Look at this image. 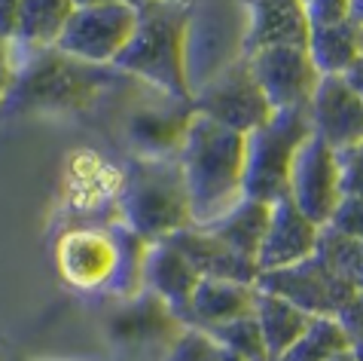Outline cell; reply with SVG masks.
Segmentation results:
<instances>
[{"mask_svg":"<svg viewBox=\"0 0 363 361\" xmlns=\"http://www.w3.org/2000/svg\"><path fill=\"white\" fill-rule=\"evenodd\" d=\"M318 254L354 291H363V242H354V239L336 233L333 227H324L320 230Z\"/></svg>","mask_w":363,"mask_h":361,"instance_id":"cb8c5ba5","label":"cell"},{"mask_svg":"<svg viewBox=\"0 0 363 361\" xmlns=\"http://www.w3.org/2000/svg\"><path fill=\"white\" fill-rule=\"evenodd\" d=\"M177 159L189 190L193 227L214 224L245 199L247 135L196 114Z\"/></svg>","mask_w":363,"mask_h":361,"instance_id":"6da1fadb","label":"cell"},{"mask_svg":"<svg viewBox=\"0 0 363 361\" xmlns=\"http://www.w3.org/2000/svg\"><path fill=\"white\" fill-rule=\"evenodd\" d=\"M16 71H18V65H16V68H0V110H4V104H6L9 92H13Z\"/></svg>","mask_w":363,"mask_h":361,"instance_id":"4dcf8cb0","label":"cell"},{"mask_svg":"<svg viewBox=\"0 0 363 361\" xmlns=\"http://www.w3.org/2000/svg\"><path fill=\"white\" fill-rule=\"evenodd\" d=\"M138 28V4H74L58 49L83 65L113 68Z\"/></svg>","mask_w":363,"mask_h":361,"instance_id":"8992f818","label":"cell"},{"mask_svg":"<svg viewBox=\"0 0 363 361\" xmlns=\"http://www.w3.org/2000/svg\"><path fill=\"white\" fill-rule=\"evenodd\" d=\"M70 9H74V4H62V0H25V4H18L16 46L22 49L55 46L65 31Z\"/></svg>","mask_w":363,"mask_h":361,"instance_id":"7402d4cb","label":"cell"},{"mask_svg":"<svg viewBox=\"0 0 363 361\" xmlns=\"http://www.w3.org/2000/svg\"><path fill=\"white\" fill-rule=\"evenodd\" d=\"M119 224L144 242H165L193 227L189 190L177 156H132L119 190Z\"/></svg>","mask_w":363,"mask_h":361,"instance_id":"7a4b0ae2","label":"cell"},{"mask_svg":"<svg viewBox=\"0 0 363 361\" xmlns=\"http://www.w3.org/2000/svg\"><path fill=\"white\" fill-rule=\"evenodd\" d=\"M269 220H272V205L245 196L238 205H232L223 217H217L214 224H208L205 230L211 236H217L220 242H226L235 254L257 264L263 239L269 233Z\"/></svg>","mask_w":363,"mask_h":361,"instance_id":"ffe728a7","label":"cell"},{"mask_svg":"<svg viewBox=\"0 0 363 361\" xmlns=\"http://www.w3.org/2000/svg\"><path fill=\"white\" fill-rule=\"evenodd\" d=\"M348 349H351V340L345 334V328L339 325V318L320 316V318H311L308 328L302 330V337L278 361H333L336 355L348 352Z\"/></svg>","mask_w":363,"mask_h":361,"instance_id":"603a6c76","label":"cell"},{"mask_svg":"<svg viewBox=\"0 0 363 361\" xmlns=\"http://www.w3.org/2000/svg\"><path fill=\"white\" fill-rule=\"evenodd\" d=\"M336 318H339V325L345 328L351 343H354V340H363V291H357V294L348 300V306L342 309Z\"/></svg>","mask_w":363,"mask_h":361,"instance_id":"f1b7e54d","label":"cell"},{"mask_svg":"<svg viewBox=\"0 0 363 361\" xmlns=\"http://www.w3.org/2000/svg\"><path fill=\"white\" fill-rule=\"evenodd\" d=\"M290 199H294V205L320 230L330 227L333 215L339 212L342 199H345V193H342L339 153L315 135L302 144L296 163H294Z\"/></svg>","mask_w":363,"mask_h":361,"instance_id":"9c48e42d","label":"cell"},{"mask_svg":"<svg viewBox=\"0 0 363 361\" xmlns=\"http://www.w3.org/2000/svg\"><path fill=\"white\" fill-rule=\"evenodd\" d=\"M345 83L354 89V92L363 98V49H360V58L354 62V68H351V71L345 74Z\"/></svg>","mask_w":363,"mask_h":361,"instance_id":"1f68e13d","label":"cell"},{"mask_svg":"<svg viewBox=\"0 0 363 361\" xmlns=\"http://www.w3.org/2000/svg\"><path fill=\"white\" fill-rule=\"evenodd\" d=\"M311 138L308 107L275 110V117L247 135L245 196L275 205L290 196V175L302 144Z\"/></svg>","mask_w":363,"mask_h":361,"instance_id":"5b68a950","label":"cell"},{"mask_svg":"<svg viewBox=\"0 0 363 361\" xmlns=\"http://www.w3.org/2000/svg\"><path fill=\"white\" fill-rule=\"evenodd\" d=\"M116 68H95L65 55L58 46L28 49L18 46V71L4 110H77L95 102L101 86L113 80Z\"/></svg>","mask_w":363,"mask_h":361,"instance_id":"277c9868","label":"cell"},{"mask_svg":"<svg viewBox=\"0 0 363 361\" xmlns=\"http://www.w3.org/2000/svg\"><path fill=\"white\" fill-rule=\"evenodd\" d=\"M320 242V227L294 205V199H281L272 205V220H269V233L259 248L257 266L259 273H275V269L296 266L302 260L318 254Z\"/></svg>","mask_w":363,"mask_h":361,"instance_id":"4fadbf2b","label":"cell"},{"mask_svg":"<svg viewBox=\"0 0 363 361\" xmlns=\"http://www.w3.org/2000/svg\"><path fill=\"white\" fill-rule=\"evenodd\" d=\"M16 65H18V46L0 34V68H16Z\"/></svg>","mask_w":363,"mask_h":361,"instance_id":"f546056e","label":"cell"},{"mask_svg":"<svg viewBox=\"0 0 363 361\" xmlns=\"http://www.w3.org/2000/svg\"><path fill=\"white\" fill-rule=\"evenodd\" d=\"M193 119H196L193 102L168 98L165 104L144 107L132 114L128 138L138 147V156H177Z\"/></svg>","mask_w":363,"mask_h":361,"instance_id":"9a60e30c","label":"cell"},{"mask_svg":"<svg viewBox=\"0 0 363 361\" xmlns=\"http://www.w3.org/2000/svg\"><path fill=\"white\" fill-rule=\"evenodd\" d=\"M199 282H201V276L196 273V266L189 264L168 239L150 245L147 260H144V291L156 294L159 300H165L180 316V322H184Z\"/></svg>","mask_w":363,"mask_h":361,"instance_id":"e0dca14e","label":"cell"},{"mask_svg":"<svg viewBox=\"0 0 363 361\" xmlns=\"http://www.w3.org/2000/svg\"><path fill=\"white\" fill-rule=\"evenodd\" d=\"M0 361H6V358H4V352H0Z\"/></svg>","mask_w":363,"mask_h":361,"instance_id":"d590c367","label":"cell"},{"mask_svg":"<svg viewBox=\"0 0 363 361\" xmlns=\"http://www.w3.org/2000/svg\"><path fill=\"white\" fill-rule=\"evenodd\" d=\"M342 168V193L351 199H363V141L354 147L336 150Z\"/></svg>","mask_w":363,"mask_h":361,"instance_id":"4316f807","label":"cell"},{"mask_svg":"<svg viewBox=\"0 0 363 361\" xmlns=\"http://www.w3.org/2000/svg\"><path fill=\"white\" fill-rule=\"evenodd\" d=\"M254 303H257V285L201 279L193 300H189L184 325L196 330H214L220 325L235 322V318L254 316Z\"/></svg>","mask_w":363,"mask_h":361,"instance_id":"ac0fdd59","label":"cell"},{"mask_svg":"<svg viewBox=\"0 0 363 361\" xmlns=\"http://www.w3.org/2000/svg\"><path fill=\"white\" fill-rule=\"evenodd\" d=\"M193 110L199 117L214 119V123L226 126L238 135H250L254 129L275 117V107L269 104L263 89L257 86L245 55L223 68L217 77H211L201 89H196Z\"/></svg>","mask_w":363,"mask_h":361,"instance_id":"52a82bcc","label":"cell"},{"mask_svg":"<svg viewBox=\"0 0 363 361\" xmlns=\"http://www.w3.org/2000/svg\"><path fill=\"white\" fill-rule=\"evenodd\" d=\"M247 28L241 55H257L263 49L299 46L308 49V16L306 4H247L245 6Z\"/></svg>","mask_w":363,"mask_h":361,"instance_id":"5bb4252c","label":"cell"},{"mask_svg":"<svg viewBox=\"0 0 363 361\" xmlns=\"http://www.w3.org/2000/svg\"><path fill=\"white\" fill-rule=\"evenodd\" d=\"M37 361H58V358H37Z\"/></svg>","mask_w":363,"mask_h":361,"instance_id":"e575fe53","label":"cell"},{"mask_svg":"<svg viewBox=\"0 0 363 361\" xmlns=\"http://www.w3.org/2000/svg\"><path fill=\"white\" fill-rule=\"evenodd\" d=\"M189 16L193 4H138V28L113 68L153 83L168 98L193 102L186 74Z\"/></svg>","mask_w":363,"mask_h":361,"instance_id":"3957f363","label":"cell"},{"mask_svg":"<svg viewBox=\"0 0 363 361\" xmlns=\"http://www.w3.org/2000/svg\"><path fill=\"white\" fill-rule=\"evenodd\" d=\"M205 334H211L217 343H223L229 352H235L245 361H272L269 349H266V340H263V330H259V322L254 316L235 318V322L220 325L214 330H205Z\"/></svg>","mask_w":363,"mask_h":361,"instance_id":"d4e9b609","label":"cell"},{"mask_svg":"<svg viewBox=\"0 0 363 361\" xmlns=\"http://www.w3.org/2000/svg\"><path fill=\"white\" fill-rule=\"evenodd\" d=\"M351 358L363 361V340H354V343H351Z\"/></svg>","mask_w":363,"mask_h":361,"instance_id":"d6a6232c","label":"cell"},{"mask_svg":"<svg viewBox=\"0 0 363 361\" xmlns=\"http://www.w3.org/2000/svg\"><path fill=\"white\" fill-rule=\"evenodd\" d=\"M162 361H245L235 352H229L223 343H217L211 334L196 328H186L177 337V343L168 349V355Z\"/></svg>","mask_w":363,"mask_h":361,"instance_id":"484cf974","label":"cell"},{"mask_svg":"<svg viewBox=\"0 0 363 361\" xmlns=\"http://www.w3.org/2000/svg\"><path fill=\"white\" fill-rule=\"evenodd\" d=\"M184 330L186 325L180 322V316L150 291L119 300V306L107 316V337L125 349H147L159 343L168 355V349L177 343Z\"/></svg>","mask_w":363,"mask_h":361,"instance_id":"8fae6325","label":"cell"},{"mask_svg":"<svg viewBox=\"0 0 363 361\" xmlns=\"http://www.w3.org/2000/svg\"><path fill=\"white\" fill-rule=\"evenodd\" d=\"M247 65L257 86L263 89V95L275 110L308 107L320 86V71L311 62L308 49L299 46L263 49L257 55H247Z\"/></svg>","mask_w":363,"mask_h":361,"instance_id":"30bf717a","label":"cell"},{"mask_svg":"<svg viewBox=\"0 0 363 361\" xmlns=\"http://www.w3.org/2000/svg\"><path fill=\"white\" fill-rule=\"evenodd\" d=\"M168 242L196 266L201 279H223V282H245V285H257L259 279V266L254 260L235 254L226 242L211 236L205 227H186L171 236Z\"/></svg>","mask_w":363,"mask_h":361,"instance_id":"2e32d148","label":"cell"},{"mask_svg":"<svg viewBox=\"0 0 363 361\" xmlns=\"http://www.w3.org/2000/svg\"><path fill=\"white\" fill-rule=\"evenodd\" d=\"M333 361H354V358H351V349H348V352H342V355H336V358H333Z\"/></svg>","mask_w":363,"mask_h":361,"instance_id":"836d02e7","label":"cell"},{"mask_svg":"<svg viewBox=\"0 0 363 361\" xmlns=\"http://www.w3.org/2000/svg\"><path fill=\"white\" fill-rule=\"evenodd\" d=\"M311 135L333 150L363 141V98L345 83V77H320L315 98L308 102Z\"/></svg>","mask_w":363,"mask_h":361,"instance_id":"7c38bea8","label":"cell"},{"mask_svg":"<svg viewBox=\"0 0 363 361\" xmlns=\"http://www.w3.org/2000/svg\"><path fill=\"white\" fill-rule=\"evenodd\" d=\"M257 288L266 291V294L290 300V303L299 306L302 313H308L311 318H320V316L336 318L348 306V300L357 294L320 254L287 269L259 273Z\"/></svg>","mask_w":363,"mask_h":361,"instance_id":"ba28073f","label":"cell"},{"mask_svg":"<svg viewBox=\"0 0 363 361\" xmlns=\"http://www.w3.org/2000/svg\"><path fill=\"white\" fill-rule=\"evenodd\" d=\"M363 49V28L354 16L330 25H311L308 34V55L320 77H345Z\"/></svg>","mask_w":363,"mask_h":361,"instance_id":"d6986e66","label":"cell"},{"mask_svg":"<svg viewBox=\"0 0 363 361\" xmlns=\"http://www.w3.org/2000/svg\"><path fill=\"white\" fill-rule=\"evenodd\" d=\"M330 227L342 236L354 239V242H363V199H351V196L342 199V205H339V212L333 215Z\"/></svg>","mask_w":363,"mask_h":361,"instance_id":"83f0119b","label":"cell"},{"mask_svg":"<svg viewBox=\"0 0 363 361\" xmlns=\"http://www.w3.org/2000/svg\"><path fill=\"white\" fill-rule=\"evenodd\" d=\"M254 318L259 322V330H263V340H266V349H269L272 361H278L281 355H284L311 322V316L302 313V309L294 306L290 300L266 294V291H259V288H257Z\"/></svg>","mask_w":363,"mask_h":361,"instance_id":"44dd1931","label":"cell"}]
</instances>
